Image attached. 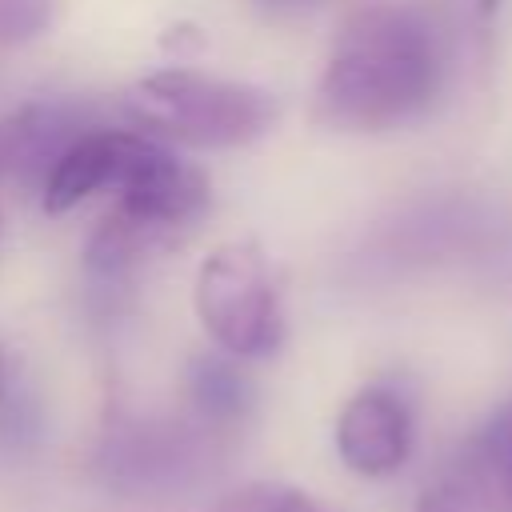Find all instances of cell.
Listing matches in <instances>:
<instances>
[{
  "label": "cell",
  "mask_w": 512,
  "mask_h": 512,
  "mask_svg": "<svg viewBox=\"0 0 512 512\" xmlns=\"http://www.w3.org/2000/svg\"><path fill=\"white\" fill-rule=\"evenodd\" d=\"M440 84L436 36L400 4L356 8L316 84V120L340 132H384L420 116Z\"/></svg>",
  "instance_id": "cell-1"
},
{
  "label": "cell",
  "mask_w": 512,
  "mask_h": 512,
  "mask_svg": "<svg viewBox=\"0 0 512 512\" xmlns=\"http://www.w3.org/2000/svg\"><path fill=\"white\" fill-rule=\"evenodd\" d=\"M132 116L164 140L188 148H244L276 124V96L260 84L196 72L160 68L132 84Z\"/></svg>",
  "instance_id": "cell-2"
},
{
  "label": "cell",
  "mask_w": 512,
  "mask_h": 512,
  "mask_svg": "<svg viewBox=\"0 0 512 512\" xmlns=\"http://www.w3.org/2000/svg\"><path fill=\"white\" fill-rule=\"evenodd\" d=\"M192 304L200 328L232 360L272 356L284 340V316L268 272V256L248 236L216 244L200 260Z\"/></svg>",
  "instance_id": "cell-3"
},
{
  "label": "cell",
  "mask_w": 512,
  "mask_h": 512,
  "mask_svg": "<svg viewBox=\"0 0 512 512\" xmlns=\"http://www.w3.org/2000/svg\"><path fill=\"white\" fill-rule=\"evenodd\" d=\"M216 428L172 420H124L96 452L100 480L120 496H176L204 480Z\"/></svg>",
  "instance_id": "cell-4"
},
{
  "label": "cell",
  "mask_w": 512,
  "mask_h": 512,
  "mask_svg": "<svg viewBox=\"0 0 512 512\" xmlns=\"http://www.w3.org/2000/svg\"><path fill=\"white\" fill-rule=\"evenodd\" d=\"M112 192H116L112 216L124 220L132 232H140L156 248L172 244L184 228H192L212 200L208 176L152 136H140Z\"/></svg>",
  "instance_id": "cell-5"
},
{
  "label": "cell",
  "mask_w": 512,
  "mask_h": 512,
  "mask_svg": "<svg viewBox=\"0 0 512 512\" xmlns=\"http://www.w3.org/2000/svg\"><path fill=\"white\" fill-rule=\"evenodd\" d=\"M336 452L340 460L368 480L392 476L412 452V408L388 384L360 388L336 416Z\"/></svg>",
  "instance_id": "cell-6"
},
{
  "label": "cell",
  "mask_w": 512,
  "mask_h": 512,
  "mask_svg": "<svg viewBox=\"0 0 512 512\" xmlns=\"http://www.w3.org/2000/svg\"><path fill=\"white\" fill-rule=\"evenodd\" d=\"M140 136L144 132H132V128H84L48 168L40 184V208L48 216H64L92 192L116 188Z\"/></svg>",
  "instance_id": "cell-7"
},
{
  "label": "cell",
  "mask_w": 512,
  "mask_h": 512,
  "mask_svg": "<svg viewBox=\"0 0 512 512\" xmlns=\"http://www.w3.org/2000/svg\"><path fill=\"white\" fill-rule=\"evenodd\" d=\"M188 396L208 428L236 424L252 404V384L232 356H196L188 368Z\"/></svg>",
  "instance_id": "cell-8"
},
{
  "label": "cell",
  "mask_w": 512,
  "mask_h": 512,
  "mask_svg": "<svg viewBox=\"0 0 512 512\" xmlns=\"http://www.w3.org/2000/svg\"><path fill=\"white\" fill-rule=\"evenodd\" d=\"M464 452L480 464V472L488 476V484L496 488V496L508 504L512 512V404L500 408L468 444Z\"/></svg>",
  "instance_id": "cell-9"
},
{
  "label": "cell",
  "mask_w": 512,
  "mask_h": 512,
  "mask_svg": "<svg viewBox=\"0 0 512 512\" xmlns=\"http://www.w3.org/2000/svg\"><path fill=\"white\" fill-rule=\"evenodd\" d=\"M216 512H328V508L300 488L260 480V484H244V488L228 492L216 504Z\"/></svg>",
  "instance_id": "cell-10"
},
{
  "label": "cell",
  "mask_w": 512,
  "mask_h": 512,
  "mask_svg": "<svg viewBox=\"0 0 512 512\" xmlns=\"http://www.w3.org/2000/svg\"><path fill=\"white\" fill-rule=\"evenodd\" d=\"M56 20V0H0V48L44 36Z\"/></svg>",
  "instance_id": "cell-11"
},
{
  "label": "cell",
  "mask_w": 512,
  "mask_h": 512,
  "mask_svg": "<svg viewBox=\"0 0 512 512\" xmlns=\"http://www.w3.org/2000/svg\"><path fill=\"white\" fill-rule=\"evenodd\" d=\"M36 436H40V416H36V408L28 404V396L8 392V388L0 384V448L16 456V452H24L28 444H36Z\"/></svg>",
  "instance_id": "cell-12"
},
{
  "label": "cell",
  "mask_w": 512,
  "mask_h": 512,
  "mask_svg": "<svg viewBox=\"0 0 512 512\" xmlns=\"http://www.w3.org/2000/svg\"><path fill=\"white\" fill-rule=\"evenodd\" d=\"M420 512H452V508H448V504L428 488V492H424V500H420Z\"/></svg>",
  "instance_id": "cell-13"
},
{
  "label": "cell",
  "mask_w": 512,
  "mask_h": 512,
  "mask_svg": "<svg viewBox=\"0 0 512 512\" xmlns=\"http://www.w3.org/2000/svg\"><path fill=\"white\" fill-rule=\"evenodd\" d=\"M496 4H500V0H476L480 12H496Z\"/></svg>",
  "instance_id": "cell-14"
},
{
  "label": "cell",
  "mask_w": 512,
  "mask_h": 512,
  "mask_svg": "<svg viewBox=\"0 0 512 512\" xmlns=\"http://www.w3.org/2000/svg\"><path fill=\"white\" fill-rule=\"evenodd\" d=\"M4 188L8 184H4V172H0V224H4Z\"/></svg>",
  "instance_id": "cell-15"
},
{
  "label": "cell",
  "mask_w": 512,
  "mask_h": 512,
  "mask_svg": "<svg viewBox=\"0 0 512 512\" xmlns=\"http://www.w3.org/2000/svg\"><path fill=\"white\" fill-rule=\"evenodd\" d=\"M0 384H4V352H0Z\"/></svg>",
  "instance_id": "cell-16"
}]
</instances>
